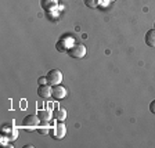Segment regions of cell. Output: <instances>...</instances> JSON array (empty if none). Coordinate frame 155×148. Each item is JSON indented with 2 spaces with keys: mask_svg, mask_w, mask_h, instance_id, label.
I'll return each instance as SVG.
<instances>
[{
  "mask_svg": "<svg viewBox=\"0 0 155 148\" xmlns=\"http://www.w3.org/2000/svg\"><path fill=\"white\" fill-rule=\"evenodd\" d=\"M86 51H87L86 46L79 43V44H74L67 53H68V55L72 58H83L84 55H86Z\"/></svg>",
  "mask_w": 155,
  "mask_h": 148,
  "instance_id": "3957f363",
  "label": "cell"
},
{
  "mask_svg": "<svg viewBox=\"0 0 155 148\" xmlns=\"http://www.w3.org/2000/svg\"><path fill=\"white\" fill-rule=\"evenodd\" d=\"M108 2H115V0H108Z\"/></svg>",
  "mask_w": 155,
  "mask_h": 148,
  "instance_id": "5bb4252c",
  "label": "cell"
},
{
  "mask_svg": "<svg viewBox=\"0 0 155 148\" xmlns=\"http://www.w3.org/2000/svg\"><path fill=\"white\" fill-rule=\"evenodd\" d=\"M38 83L39 84H47L48 83V82H47V77H46V76H40L38 79Z\"/></svg>",
  "mask_w": 155,
  "mask_h": 148,
  "instance_id": "7c38bea8",
  "label": "cell"
},
{
  "mask_svg": "<svg viewBox=\"0 0 155 148\" xmlns=\"http://www.w3.org/2000/svg\"><path fill=\"white\" fill-rule=\"evenodd\" d=\"M84 4L89 8H97L100 4V0H84Z\"/></svg>",
  "mask_w": 155,
  "mask_h": 148,
  "instance_id": "8fae6325",
  "label": "cell"
},
{
  "mask_svg": "<svg viewBox=\"0 0 155 148\" xmlns=\"http://www.w3.org/2000/svg\"><path fill=\"white\" fill-rule=\"evenodd\" d=\"M51 91H53V86L50 84H39L38 87V96L43 100H48L51 97Z\"/></svg>",
  "mask_w": 155,
  "mask_h": 148,
  "instance_id": "5b68a950",
  "label": "cell"
},
{
  "mask_svg": "<svg viewBox=\"0 0 155 148\" xmlns=\"http://www.w3.org/2000/svg\"><path fill=\"white\" fill-rule=\"evenodd\" d=\"M150 111H151V112L155 115V100H152L151 104H150Z\"/></svg>",
  "mask_w": 155,
  "mask_h": 148,
  "instance_id": "4fadbf2b",
  "label": "cell"
},
{
  "mask_svg": "<svg viewBox=\"0 0 155 148\" xmlns=\"http://www.w3.org/2000/svg\"><path fill=\"white\" fill-rule=\"evenodd\" d=\"M46 77H47V82L50 86H55V84H60L62 82V72L60 69H51L47 72Z\"/></svg>",
  "mask_w": 155,
  "mask_h": 148,
  "instance_id": "7a4b0ae2",
  "label": "cell"
},
{
  "mask_svg": "<svg viewBox=\"0 0 155 148\" xmlns=\"http://www.w3.org/2000/svg\"><path fill=\"white\" fill-rule=\"evenodd\" d=\"M40 6L46 11H53V10H55L58 7V0H42Z\"/></svg>",
  "mask_w": 155,
  "mask_h": 148,
  "instance_id": "ba28073f",
  "label": "cell"
},
{
  "mask_svg": "<svg viewBox=\"0 0 155 148\" xmlns=\"http://www.w3.org/2000/svg\"><path fill=\"white\" fill-rule=\"evenodd\" d=\"M65 96H67V89H65L64 86H61V84H55V86H53V91H51V97L54 98V100H62V98H65Z\"/></svg>",
  "mask_w": 155,
  "mask_h": 148,
  "instance_id": "8992f818",
  "label": "cell"
},
{
  "mask_svg": "<svg viewBox=\"0 0 155 148\" xmlns=\"http://www.w3.org/2000/svg\"><path fill=\"white\" fill-rule=\"evenodd\" d=\"M67 111L62 110V108H58V110H54V112H53V118H54L55 120H58V122H64L65 119H67Z\"/></svg>",
  "mask_w": 155,
  "mask_h": 148,
  "instance_id": "30bf717a",
  "label": "cell"
},
{
  "mask_svg": "<svg viewBox=\"0 0 155 148\" xmlns=\"http://www.w3.org/2000/svg\"><path fill=\"white\" fill-rule=\"evenodd\" d=\"M50 133H51L53 139L61 140V139H64L65 134H67V126H65L64 122H58L53 126V129L50 130Z\"/></svg>",
  "mask_w": 155,
  "mask_h": 148,
  "instance_id": "6da1fadb",
  "label": "cell"
},
{
  "mask_svg": "<svg viewBox=\"0 0 155 148\" xmlns=\"http://www.w3.org/2000/svg\"><path fill=\"white\" fill-rule=\"evenodd\" d=\"M38 116L42 123H48L53 118V112L50 110H39L38 111Z\"/></svg>",
  "mask_w": 155,
  "mask_h": 148,
  "instance_id": "52a82bcc",
  "label": "cell"
},
{
  "mask_svg": "<svg viewBox=\"0 0 155 148\" xmlns=\"http://www.w3.org/2000/svg\"><path fill=\"white\" fill-rule=\"evenodd\" d=\"M145 44L150 47H155V29H150L148 32L145 33Z\"/></svg>",
  "mask_w": 155,
  "mask_h": 148,
  "instance_id": "9c48e42d",
  "label": "cell"
},
{
  "mask_svg": "<svg viewBox=\"0 0 155 148\" xmlns=\"http://www.w3.org/2000/svg\"><path fill=\"white\" fill-rule=\"evenodd\" d=\"M40 123L42 122H40V119H39L38 113H36V115H33V113L26 115L22 120V126L24 127H28V129H35V127H38V126L40 125Z\"/></svg>",
  "mask_w": 155,
  "mask_h": 148,
  "instance_id": "277c9868",
  "label": "cell"
},
{
  "mask_svg": "<svg viewBox=\"0 0 155 148\" xmlns=\"http://www.w3.org/2000/svg\"><path fill=\"white\" fill-rule=\"evenodd\" d=\"M154 25H155V24H154ZM154 29H155V28H154Z\"/></svg>",
  "mask_w": 155,
  "mask_h": 148,
  "instance_id": "9a60e30c",
  "label": "cell"
}]
</instances>
